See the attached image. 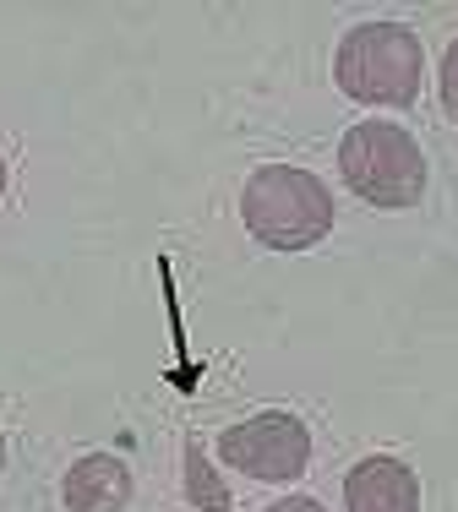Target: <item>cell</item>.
<instances>
[{
  "instance_id": "1",
  "label": "cell",
  "mask_w": 458,
  "mask_h": 512,
  "mask_svg": "<svg viewBox=\"0 0 458 512\" xmlns=\"http://www.w3.org/2000/svg\"><path fill=\"white\" fill-rule=\"evenodd\" d=\"M420 77H426V50H420V33L404 22H360L333 55V82L355 104L404 109L420 99Z\"/></svg>"
},
{
  "instance_id": "2",
  "label": "cell",
  "mask_w": 458,
  "mask_h": 512,
  "mask_svg": "<svg viewBox=\"0 0 458 512\" xmlns=\"http://www.w3.org/2000/svg\"><path fill=\"white\" fill-rule=\"evenodd\" d=\"M240 218L268 251H311L333 229V191L300 164H262L240 191Z\"/></svg>"
},
{
  "instance_id": "3",
  "label": "cell",
  "mask_w": 458,
  "mask_h": 512,
  "mask_svg": "<svg viewBox=\"0 0 458 512\" xmlns=\"http://www.w3.org/2000/svg\"><path fill=\"white\" fill-rule=\"evenodd\" d=\"M339 175L360 202L371 207H415L426 197V153L393 120H360L339 142Z\"/></svg>"
},
{
  "instance_id": "4",
  "label": "cell",
  "mask_w": 458,
  "mask_h": 512,
  "mask_svg": "<svg viewBox=\"0 0 458 512\" xmlns=\"http://www.w3.org/2000/svg\"><path fill=\"white\" fill-rule=\"evenodd\" d=\"M219 458L229 469L262 480V485H284V480H300V474H306L311 431L300 425V414H289V409H262V414L229 425L219 436Z\"/></svg>"
},
{
  "instance_id": "5",
  "label": "cell",
  "mask_w": 458,
  "mask_h": 512,
  "mask_svg": "<svg viewBox=\"0 0 458 512\" xmlns=\"http://www.w3.org/2000/svg\"><path fill=\"white\" fill-rule=\"evenodd\" d=\"M344 512H420V474L388 453L360 458L344 474Z\"/></svg>"
},
{
  "instance_id": "6",
  "label": "cell",
  "mask_w": 458,
  "mask_h": 512,
  "mask_svg": "<svg viewBox=\"0 0 458 512\" xmlns=\"http://www.w3.org/2000/svg\"><path fill=\"white\" fill-rule=\"evenodd\" d=\"M60 502L66 512H126L131 502V469L115 453H88L66 469L60 480Z\"/></svg>"
},
{
  "instance_id": "7",
  "label": "cell",
  "mask_w": 458,
  "mask_h": 512,
  "mask_svg": "<svg viewBox=\"0 0 458 512\" xmlns=\"http://www.w3.org/2000/svg\"><path fill=\"white\" fill-rule=\"evenodd\" d=\"M186 496L197 502L202 512H229V491L219 485V474L208 469V458H202V447H186Z\"/></svg>"
},
{
  "instance_id": "8",
  "label": "cell",
  "mask_w": 458,
  "mask_h": 512,
  "mask_svg": "<svg viewBox=\"0 0 458 512\" xmlns=\"http://www.w3.org/2000/svg\"><path fill=\"white\" fill-rule=\"evenodd\" d=\"M437 88H442V109H448V120L458 126V39L448 44V55H442V77H437Z\"/></svg>"
},
{
  "instance_id": "9",
  "label": "cell",
  "mask_w": 458,
  "mask_h": 512,
  "mask_svg": "<svg viewBox=\"0 0 458 512\" xmlns=\"http://www.w3.org/2000/svg\"><path fill=\"white\" fill-rule=\"evenodd\" d=\"M268 512H328L317 502V496H284V502H273Z\"/></svg>"
},
{
  "instance_id": "10",
  "label": "cell",
  "mask_w": 458,
  "mask_h": 512,
  "mask_svg": "<svg viewBox=\"0 0 458 512\" xmlns=\"http://www.w3.org/2000/svg\"><path fill=\"white\" fill-rule=\"evenodd\" d=\"M0 197H6V153H0Z\"/></svg>"
},
{
  "instance_id": "11",
  "label": "cell",
  "mask_w": 458,
  "mask_h": 512,
  "mask_svg": "<svg viewBox=\"0 0 458 512\" xmlns=\"http://www.w3.org/2000/svg\"><path fill=\"white\" fill-rule=\"evenodd\" d=\"M0 469H6V436H0Z\"/></svg>"
}]
</instances>
